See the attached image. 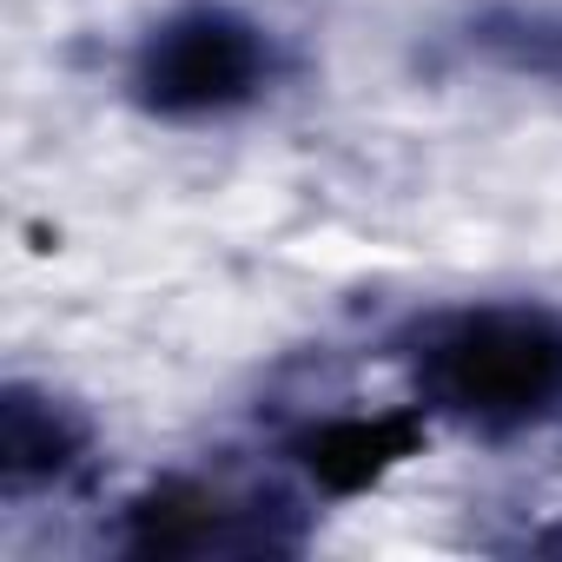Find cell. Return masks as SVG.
I'll return each mask as SVG.
<instances>
[{"label":"cell","mask_w":562,"mask_h":562,"mask_svg":"<svg viewBox=\"0 0 562 562\" xmlns=\"http://www.w3.org/2000/svg\"><path fill=\"white\" fill-rule=\"evenodd\" d=\"M417 391L476 430H516L562 404V325L549 312H457L417 345Z\"/></svg>","instance_id":"cell-1"},{"label":"cell","mask_w":562,"mask_h":562,"mask_svg":"<svg viewBox=\"0 0 562 562\" xmlns=\"http://www.w3.org/2000/svg\"><path fill=\"white\" fill-rule=\"evenodd\" d=\"M265 87V47L251 27L225 21V14H192L172 21L146 60H139V100L172 113V120H199V113H232Z\"/></svg>","instance_id":"cell-2"},{"label":"cell","mask_w":562,"mask_h":562,"mask_svg":"<svg viewBox=\"0 0 562 562\" xmlns=\"http://www.w3.org/2000/svg\"><path fill=\"white\" fill-rule=\"evenodd\" d=\"M404 450H411V424H338L312 443V470L331 490H358Z\"/></svg>","instance_id":"cell-3"},{"label":"cell","mask_w":562,"mask_h":562,"mask_svg":"<svg viewBox=\"0 0 562 562\" xmlns=\"http://www.w3.org/2000/svg\"><path fill=\"white\" fill-rule=\"evenodd\" d=\"M8 483H34V476H54L74 450L67 424L54 417V404L27 397V391H8Z\"/></svg>","instance_id":"cell-4"}]
</instances>
